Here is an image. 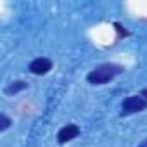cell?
I'll return each instance as SVG.
<instances>
[{"label": "cell", "mask_w": 147, "mask_h": 147, "mask_svg": "<svg viewBox=\"0 0 147 147\" xmlns=\"http://www.w3.org/2000/svg\"><path fill=\"white\" fill-rule=\"evenodd\" d=\"M121 71H123V67L118 66V64H100V66H97L95 69H92L88 73L87 80L92 85H104V83L111 82L116 75H119Z\"/></svg>", "instance_id": "1"}, {"label": "cell", "mask_w": 147, "mask_h": 147, "mask_svg": "<svg viewBox=\"0 0 147 147\" xmlns=\"http://www.w3.org/2000/svg\"><path fill=\"white\" fill-rule=\"evenodd\" d=\"M147 107V100L142 95H131L126 97L121 104V114H133V113H140Z\"/></svg>", "instance_id": "2"}, {"label": "cell", "mask_w": 147, "mask_h": 147, "mask_svg": "<svg viewBox=\"0 0 147 147\" xmlns=\"http://www.w3.org/2000/svg\"><path fill=\"white\" fill-rule=\"evenodd\" d=\"M50 69H52V61L47 57H38L30 64V71L33 75H47Z\"/></svg>", "instance_id": "3"}, {"label": "cell", "mask_w": 147, "mask_h": 147, "mask_svg": "<svg viewBox=\"0 0 147 147\" xmlns=\"http://www.w3.org/2000/svg\"><path fill=\"white\" fill-rule=\"evenodd\" d=\"M78 135H80V128H78L76 125L69 123V125H66V126H62V128L59 130L57 140H59L61 144H66V142H69V140H73V138H76Z\"/></svg>", "instance_id": "4"}, {"label": "cell", "mask_w": 147, "mask_h": 147, "mask_svg": "<svg viewBox=\"0 0 147 147\" xmlns=\"http://www.w3.org/2000/svg\"><path fill=\"white\" fill-rule=\"evenodd\" d=\"M28 87V83H24V82H12L11 85H7L5 87V94L7 95H14V94H18V92H21V90H24Z\"/></svg>", "instance_id": "5"}, {"label": "cell", "mask_w": 147, "mask_h": 147, "mask_svg": "<svg viewBox=\"0 0 147 147\" xmlns=\"http://www.w3.org/2000/svg\"><path fill=\"white\" fill-rule=\"evenodd\" d=\"M9 125H11V119L5 116V114H2V116H0V130H7L9 128Z\"/></svg>", "instance_id": "6"}, {"label": "cell", "mask_w": 147, "mask_h": 147, "mask_svg": "<svg viewBox=\"0 0 147 147\" xmlns=\"http://www.w3.org/2000/svg\"><path fill=\"white\" fill-rule=\"evenodd\" d=\"M114 26H116V30H118V33H119L121 36H123V35H126V31H123V28H121L119 24H114Z\"/></svg>", "instance_id": "7"}, {"label": "cell", "mask_w": 147, "mask_h": 147, "mask_svg": "<svg viewBox=\"0 0 147 147\" xmlns=\"http://www.w3.org/2000/svg\"><path fill=\"white\" fill-rule=\"evenodd\" d=\"M142 97H144V99L147 100V88H145V90H142Z\"/></svg>", "instance_id": "8"}, {"label": "cell", "mask_w": 147, "mask_h": 147, "mask_svg": "<svg viewBox=\"0 0 147 147\" xmlns=\"http://www.w3.org/2000/svg\"><path fill=\"white\" fill-rule=\"evenodd\" d=\"M138 147H147V138H145V140H144V142H142V144H140Z\"/></svg>", "instance_id": "9"}]
</instances>
